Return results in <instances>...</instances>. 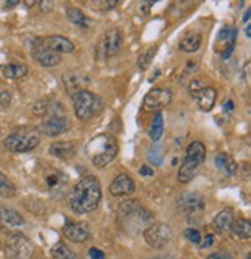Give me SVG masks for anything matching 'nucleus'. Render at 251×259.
I'll return each mask as SVG.
<instances>
[{"label": "nucleus", "mask_w": 251, "mask_h": 259, "mask_svg": "<svg viewBox=\"0 0 251 259\" xmlns=\"http://www.w3.org/2000/svg\"><path fill=\"white\" fill-rule=\"evenodd\" d=\"M101 183L95 176L82 177L70 191L68 196V205L78 214L92 213L98 208L101 202Z\"/></svg>", "instance_id": "obj_1"}, {"label": "nucleus", "mask_w": 251, "mask_h": 259, "mask_svg": "<svg viewBox=\"0 0 251 259\" xmlns=\"http://www.w3.org/2000/svg\"><path fill=\"white\" fill-rule=\"evenodd\" d=\"M152 221L154 214L138 200H126L118 206V222L121 224L124 231L130 234H138L144 231Z\"/></svg>", "instance_id": "obj_2"}, {"label": "nucleus", "mask_w": 251, "mask_h": 259, "mask_svg": "<svg viewBox=\"0 0 251 259\" xmlns=\"http://www.w3.org/2000/svg\"><path fill=\"white\" fill-rule=\"evenodd\" d=\"M87 154L96 168H104L117 157L118 154V143L112 135L101 134L90 140L87 145Z\"/></svg>", "instance_id": "obj_3"}, {"label": "nucleus", "mask_w": 251, "mask_h": 259, "mask_svg": "<svg viewBox=\"0 0 251 259\" xmlns=\"http://www.w3.org/2000/svg\"><path fill=\"white\" fill-rule=\"evenodd\" d=\"M205 158H207V148L202 141H191L186 148L185 160L178 169V182L189 183L202 169Z\"/></svg>", "instance_id": "obj_4"}, {"label": "nucleus", "mask_w": 251, "mask_h": 259, "mask_svg": "<svg viewBox=\"0 0 251 259\" xmlns=\"http://www.w3.org/2000/svg\"><path fill=\"white\" fill-rule=\"evenodd\" d=\"M40 141L39 132L33 127H16L5 140L4 146L11 152H28L33 151Z\"/></svg>", "instance_id": "obj_5"}, {"label": "nucleus", "mask_w": 251, "mask_h": 259, "mask_svg": "<svg viewBox=\"0 0 251 259\" xmlns=\"http://www.w3.org/2000/svg\"><path fill=\"white\" fill-rule=\"evenodd\" d=\"M72 98H73L75 113L79 120H90L93 115H96L104 107L103 98L85 89L75 90Z\"/></svg>", "instance_id": "obj_6"}, {"label": "nucleus", "mask_w": 251, "mask_h": 259, "mask_svg": "<svg viewBox=\"0 0 251 259\" xmlns=\"http://www.w3.org/2000/svg\"><path fill=\"white\" fill-rule=\"evenodd\" d=\"M33 250L31 241L20 233H11L5 239L7 259H31Z\"/></svg>", "instance_id": "obj_7"}, {"label": "nucleus", "mask_w": 251, "mask_h": 259, "mask_svg": "<svg viewBox=\"0 0 251 259\" xmlns=\"http://www.w3.org/2000/svg\"><path fill=\"white\" fill-rule=\"evenodd\" d=\"M189 95L195 100L197 106L203 112L213 110L216 100H217V92L213 85H208L202 79H194L189 84Z\"/></svg>", "instance_id": "obj_8"}, {"label": "nucleus", "mask_w": 251, "mask_h": 259, "mask_svg": "<svg viewBox=\"0 0 251 259\" xmlns=\"http://www.w3.org/2000/svg\"><path fill=\"white\" fill-rule=\"evenodd\" d=\"M143 236L146 244L157 250V248H163L165 245L169 244L172 238V230L165 222H157V224H150L143 231Z\"/></svg>", "instance_id": "obj_9"}, {"label": "nucleus", "mask_w": 251, "mask_h": 259, "mask_svg": "<svg viewBox=\"0 0 251 259\" xmlns=\"http://www.w3.org/2000/svg\"><path fill=\"white\" fill-rule=\"evenodd\" d=\"M68 129H70V123H68V120L65 118V113L62 109L45 115L40 126H39V131L47 137H58V135L67 132Z\"/></svg>", "instance_id": "obj_10"}, {"label": "nucleus", "mask_w": 251, "mask_h": 259, "mask_svg": "<svg viewBox=\"0 0 251 259\" xmlns=\"http://www.w3.org/2000/svg\"><path fill=\"white\" fill-rule=\"evenodd\" d=\"M123 47V34L118 30H110L106 33L96 45L98 59H109L117 56Z\"/></svg>", "instance_id": "obj_11"}, {"label": "nucleus", "mask_w": 251, "mask_h": 259, "mask_svg": "<svg viewBox=\"0 0 251 259\" xmlns=\"http://www.w3.org/2000/svg\"><path fill=\"white\" fill-rule=\"evenodd\" d=\"M31 56L42 65V67H55L61 62L62 59V55L55 52L52 47L45 42L43 37L40 39H36L33 42V47H31Z\"/></svg>", "instance_id": "obj_12"}, {"label": "nucleus", "mask_w": 251, "mask_h": 259, "mask_svg": "<svg viewBox=\"0 0 251 259\" xmlns=\"http://www.w3.org/2000/svg\"><path fill=\"white\" fill-rule=\"evenodd\" d=\"M171 103H172V92L165 87H157V89H152L144 97L143 106L146 110L160 112L162 109L168 107Z\"/></svg>", "instance_id": "obj_13"}, {"label": "nucleus", "mask_w": 251, "mask_h": 259, "mask_svg": "<svg viewBox=\"0 0 251 259\" xmlns=\"http://www.w3.org/2000/svg\"><path fill=\"white\" fill-rule=\"evenodd\" d=\"M237 37V30L231 25H223L216 37V52L222 58H230L234 50V44Z\"/></svg>", "instance_id": "obj_14"}, {"label": "nucleus", "mask_w": 251, "mask_h": 259, "mask_svg": "<svg viewBox=\"0 0 251 259\" xmlns=\"http://www.w3.org/2000/svg\"><path fill=\"white\" fill-rule=\"evenodd\" d=\"M178 206L188 216V219L200 218L203 214V209H205V199L198 193H188V194H183L180 197Z\"/></svg>", "instance_id": "obj_15"}, {"label": "nucleus", "mask_w": 251, "mask_h": 259, "mask_svg": "<svg viewBox=\"0 0 251 259\" xmlns=\"http://www.w3.org/2000/svg\"><path fill=\"white\" fill-rule=\"evenodd\" d=\"M62 234L75 244H82L90 238V230L85 222L67 221L62 227Z\"/></svg>", "instance_id": "obj_16"}, {"label": "nucleus", "mask_w": 251, "mask_h": 259, "mask_svg": "<svg viewBox=\"0 0 251 259\" xmlns=\"http://www.w3.org/2000/svg\"><path fill=\"white\" fill-rule=\"evenodd\" d=\"M135 193V182L127 174H120L110 183V194L115 197L132 196Z\"/></svg>", "instance_id": "obj_17"}, {"label": "nucleus", "mask_w": 251, "mask_h": 259, "mask_svg": "<svg viewBox=\"0 0 251 259\" xmlns=\"http://www.w3.org/2000/svg\"><path fill=\"white\" fill-rule=\"evenodd\" d=\"M43 182H45V186H47V190L52 194H62L65 190V185H67V177L61 171L48 169L43 176Z\"/></svg>", "instance_id": "obj_18"}, {"label": "nucleus", "mask_w": 251, "mask_h": 259, "mask_svg": "<svg viewBox=\"0 0 251 259\" xmlns=\"http://www.w3.org/2000/svg\"><path fill=\"white\" fill-rule=\"evenodd\" d=\"M234 222V211L233 208H223L222 211L216 214L214 221H213V228L216 233L219 234H226L231 231Z\"/></svg>", "instance_id": "obj_19"}, {"label": "nucleus", "mask_w": 251, "mask_h": 259, "mask_svg": "<svg viewBox=\"0 0 251 259\" xmlns=\"http://www.w3.org/2000/svg\"><path fill=\"white\" fill-rule=\"evenodd\" d=\"M0 224L5 225V227L17 228V227L25 225V219L22 218L20 213H17L16 209L0 205Z\"/></svg>", "instance_id": "obj_20"}, {"label": "nucleus", "mask_w": 251, "mask_h": 259, "mask_svg": "<svg viewBox=\"0 0 251 259\" xmlns=\"http://www.w3.org/2000/svg\"><path fill=\"white\" fill-rule=\"evenodd\" d=\"M45 42H47L52 49L58 53H72L75 50V44L68 39V37H64V36H47V37H43Z\"/></svg>", "instance_id": "obj_21"}, {"label": "nucleus", "mask_w": 251, "mask_h": 259, "mask_svg": "<svg viewBox=\"0 0 251 259\" xmlns=\"http://www.w3.org/2000/svg\"><path fill=\"white\" fill-rule=\"evenodd\" d=\"M50 154L61 160H68L76 154V148L72 141H56L50 146Z\"/></svg>", "instance_id": "obj_22"}, {"label": "nucleus", "mask_w": 251, "mask_h": 259, "mask_svg": "<svg viewBox=\"0 0 251 259\" xmlns=\"http://www.w3.org/2000/svg\"><path fill=\"white\" fill-rule=\"evenodd\" d=\"M202 45V34L197 31H189L180 39V49L186 53H194Z\"/></svg>", "instance_id": "obj_23"}, {"label": "nucleus", "mask_w": 251, "mask_h": 259, "mask_svg": "<svg viewBox=\"0 0 251 259\" xmlns=\"http://www.w3.org/2000/svg\"><path fill=\"white\" fill-rule=\"evenodd\" d=\"M216 166L219 169H222L226 176H234L237 166H236V161L231 155H228L226 152H220L216 155Z\"/></svg>", "instance_id": "obj_24"}, {"label": "nucleus", "mask_w": 251, "mask_h": 259, "mask_svg": "<svg viewBox=\"0 0 251 259\" xmlns=\"http://www.w3.org/2000/svg\"><path fill=\"white\" fill-rule=\"evenodd\" d=\"M163 129H165V118L162 112H157L152 118L150 127H149V137L154 143H158L160 138L163 135Z\"/></svg>", "instance_id": "obj_25"}, {"label": "nucleus", "mask_w": 251, "mask_h": 259, "mask_svg": "<svg viewBox=\"0 0 251 259\" xmlns=\"http://www.w3.org/2000/svg\"><path fill=\"white\" fill-rule=\"evenodd\" d=\"M27 73H28V67H27L25 64L13 62V64H8V65L4 67V76H5L7 79H11V81H16V79L24 78Z\"/></svg>", "instance_id": "obj_26"}, {"label": "nucleus", "mask_w": 251, "mask_h": 259, "mask_svg": "<svg viewBox=\"0 0 251 259\" xmlns=\"http://www.w3.org/2000/svg\"><path fill=\"white\" fill-rule=\"evenodd\" d=\"M52 256L55 259H79L78 254L70 250V247H68L65 242H58L52 247Z\"/></svg>", "instance_id": "obj_27"}, {"label": "nucleus", "mask_w": 251, "mask_h": 259, "mask_svg": "<svg viewBox=\"0 0 251 259\" xmlns=\"http://www.w3.org/2000/svg\"><path fill=\"white\" fill-rule=\"evenodd\" d=\"M231 231L236 234L239 239H249L251 236V224L248 219H239L233 222Z\"/></svg>", "instance_id": "obj_28"}, {"label": "nucleus", "mask_w": 251, "mask_h": 259, "mask_svg": "<svg viewBox=\"0 0 251 259\" xmlns=\"http://www.w3.org/2000/svg\"><path fill=\"white\" fill-rule=\"evenodd\" d=\"M67 17H68V20H70L72 23H75V25H78V27L87 28V25H88V19L78 8H68L67 10Z\"/></svg>", "instance_id": "obj_29"}, {"label": "nucleus", "mask_w": 251, "mask_h": 259, "mask_svg": "<svg viewBox=\"0 0 251 259\" xmlns=\"http://www.w3.org/2000/svg\"><path fill=\"white\" fill-rule=\"evenodd\" d=\"M0 196L2 197H14L16 196L14 183L4 172H0Z\"/></svg>", "instance_id": "obj_30"}, {"label": "nucleus", "mask_w": 251, "mask_h": 259, "mask_svg": "<svg viewBox=\"0 0 251 259\" xmlns=\"http://www.w3.org/2000/svg\"><path fill=\"white\" fill-rule=\"evenodd\" d=\"M147 157H149V160H150L154 164L160 166V164H162V161H163V146H162V145H158V143H155V145L152 146V149L149 151Z\"/></svg>", "instance_id": "obj_31"}, {"label": "nucleus", "mask_w": 251, "mask_h": 259, "mask_svg": "<svg viewBox=\"0 0 251 259\" xmlns=\"http://www.w3.org/2000/svg\"><path fill=\"white\" fill-rule=\"evenodd\" d=\"M185 238H186L189 242L197 244V245H200V242H202V234H200V231H198L197 228H194V227L185 230Z\"/></svg>", "instance_id": "obj_32"}, {"label": "nucleus", "mask_w": 251, "mask_h": 259, "mask_svg": "<svg viewBox=\"0 0 251 259\" xmlns=\"http://www.w3.org/2000/svg\"><path fill=\"white\" fill-rule=\"evenodd\" d=\"M154 53H155V49H149L147 52H144L140 59H138V67L140 68H147V65L150 64V61L154 59Z\"/></svg>", "instance_id": "obj_33"}, {"label": "nucleus", "mask_w": 251, "mask_h": 259, "mask_svg": "<svg viewBox=\"0 0 251 259\" xmlns=\"http://www.w3.org/2000/svg\"><path fill=\"white\" fill-rule=\"evenodd\" d=\"M207 259H236L230 251H216L207 256Z\"/></svg>", "instance_id": "obj_34"}, {"label": "nucleus", "mask_w": 251, "mask_h": 259, "mask_svg": "<svg viewBox=\"0 0 251 259\" xmlns=\"http://www.w3.org/2000/svg\"><path fill=\"white\" fill-rule=\"evenodd\" d=\"M11 100H13V97H11L10 90H2V92H0V104H2L4 107H8L11 104Z\"/></svg>", "instance_id": "obj_35"}, {"label": "nucleus", "mask_w": 251, "mask_h": 259, "mask_svg": "<svg viewBox=\"0 0 251 259\" xmlns=\"http://www.w3.org/2000/svg\"><path fill=\"white\" fill-rule=\"evenodd\" d=\"M88 256H90V259H106L104 251L99 248H95V247L88 250Z\"/></svg>", "instance_id": "obj_36"}, {"label": "nucleus", "mask_w": 251, "mask_h": 259, "mask_svg": "<svg viewBox=\"0 0 251 259\" xmlns=\"http://www.w3.org/2000/svg\"><path fill=\"white\" fill-rule=\"evenodd\" d=\"M203 242H200V248H208V247H211L213 244H214V234H207L203 239H202Z\"/></svg>", "instance_id": "obj_37"}, {"label": "nucleus", "mask_w": 251, "mask_h": 259, "mask_svg": "<svg viewBox=\"0 0 251 259\" xmlns=\"http://www.w3.org/2000/svg\"><path fill=\"white\" fill-rule=\"evenodd\" d=\"M140 174H141V176H154V171L149 169L147 166H143V168L140 169Z\"/></svg>", "instance_id": "obj_38"}, {"label": "nucleus", "mask_w": 251, "mask_h": 259, "mask_svg": "<svg viewBox=\"0 0 251 259\" xmlns=\"http://www.w3.org/2000/svg\"><path fill=\"white\" fill-rule=\"evenodd\" d=\"M20 2H17V0H14V2H5V7L7 8H13V7H16V5H19Z\"/></svg>", "instance_id": "obj_39"}, {"label": "nucleus", "mask_w": 251, "mask_h": 259, "mask_svg": "<svg viewBox=\"0 0 251 259\" xmlns=\"http://www.w3.org/2000/svg\"><path fill=\"white\" fill-rule=\"evenodd\" d=\"M246 259H251V254H248V256H246Z\"/></svg>", "instance_id": "obj_40"}]
</instances>
